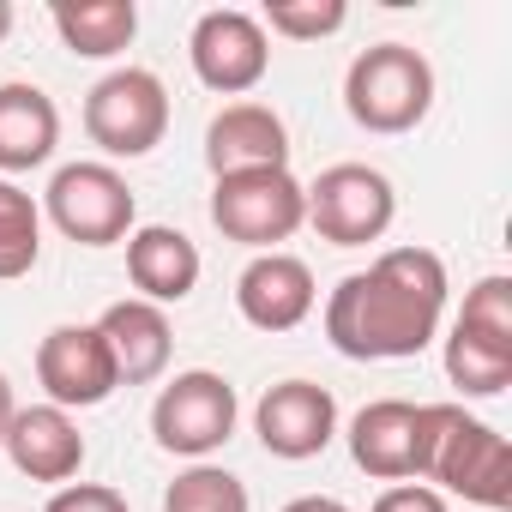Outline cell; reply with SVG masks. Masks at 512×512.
<instances>
[{
  "label": "cell",
  "mask_w": 512,
  "mask_h": 512,
  "mask_svg": "<svg viewBox=\"0 0 512 512\" xmlns=\"http://www.w3.org/2000/svg\"><path fill=\"white\" fill-rule=\"evenodd\" d=\"M350 458L374 482H422V404L374 398L350 422Z\"/></svg>",
  "instance_id": "4fadbf2b"
},
{
  "label": "cell",
  "mask_w": 512,
  "mask_h": 512,
  "mask_svg": "<svg viewBox=\"0 0 512 512\" xmlns=\"http://www.w3.org/2000/svg\"><path fill=\"white\" fill-rule=\"evenodd\" d=\"M187 55H193V73L205 91L217 97H241L266 79L272 67V43H266V25L253 13H235V7H217L193 25L187 37Z\"/></svg>",
  "instance_id": "9c48e42d"
},
{
  "label": "cell",
  "mask_w": 512,
  "mask_h": 512,
  "mask_svg": "<svg viewBox=\"0 0 512 512\" xmlns=\"http://www.w3.org/2000/svg\"><path fill=\"white\" fill-rule=\"evenodd\" d=\"M43 211L79 247H115V241H127L139 229L133 223L139 217L133 187L109 163H67V169H55V181L43 193Z\"/></svg>",
  "instance_id": "8992f818"
},
{
  "label": "cell",
  "mask_w": 512,
  "mask_h": 512,
  "mask_svg": "<svg viewBox=\"0 0 512 512\" xmlns=\"http://www.w3.org/2000/svg\"><path fill=\"white\" fill-rule=\"evenodd\" d=\"M85 133L109 157H151L169 133V91L145 67H115L85 97Z\"/></svg>",
  "instance_id": "5b68a950"
},
{
  "label": "cell",
  "mask_w": 512,
  "mask_h": 512,
  "mask_svg": "<svg viewBox=\"0 0 512 512\" xmlns=\"http://www.w3.org/2000/svg\"><path fill=\"white\" fill-rule=\"evenodd\" d=\"M37 380H43L55 410H91L121 386L115 356H109L97 326H55L37 344Z\"/></svg>",
  "instance_id": "8fae6325"
},
{
  "label": "cell",
  "mask_w": 512,
  "mask_h": 512,
  "mask_svg": "<svg viewBox=\"0 0 512 512\" xmlns=\"http://www.w3.org/2000/svg\"><path fill=\"white\" fill-rule=\"evenodd\" d=\"M446 320V266L434 247H392L350 272L326 302V338L350 362H410Z\"/></svg>",
  "instance_id": "6da1fadb"
},
{
  "label": "cell",
  "mask_w": 512,
  "mask_h": 512,
  "mask_svg": "<svg viewBox=\"0 0 512 512\" xmlns=\"http://www.w3.org/2000/svg\"><path fill=\"white\" fill-rule=\"evenodd\" d=\"M163 512H253L247 482L229 476L223 464H187L163 488Z\"/></svg>",
  "instance_id": "7402d4cb"
},
{
  "label": "cell",
  "mask_w": 512,
  "mask_h": 512,
  "mask_svg": "<svg viewBox=\"0 0 512 512\" xmlns=\"http://www.w3.org/2000/svg\"><path fill=\"white\" fill-rule=\"evenodd\" d=\"M211 223L253 247V253H278V241H290L308 223V193L290 169H241V175H217L211 187Z\"/></svg>",
  "instance_id": "277c9868"
},
{
  "label": "cell",
  "mask_w": 512,
  "mask_h": 512,
  "mask_svg": "<svg viewBox=\"0 0 512 512\" xmlns=\"http://www.w3.org/2000/svg\"><path fill=\"white\" fill-rule=\"evenodd\" d=\"M43 512H127V494L103 488V482H67Z\"/></svg>",
  "instance_id": "cb8c5ba5"
},
{
  "label": "cell",
  "mask_w": 512,
  "mask_h": 512,
  "mask_svg": "<svg viewBox=\"0 0 512 512\" xmlns=\"http://www.w3.org/2000/svg\"><path fill=\"white\" fill-rule=\"evenodd\" d=\"M374 512H446V494L428 488V482H392V488L374 500Z\"/></svg>",
  "instance_id": "d4e9b609"
},
{
  "label": "cell",
  "mask_w": 512,
  "mask_h": 512,
  "mask_svg": "<svg viewBox=\"0 0 512 512\" xmlns=\"http://www.w3.org/2000/svg\"><path fill=\"white\" fill-rule=\"evenodd\" d=\"M13 416H19V404H13V380L0 374V440H7V428H13Z\"/></svg>",
  "instance_id": "4316f807"
},
{
  "label": "cell",
  "mask_w": 512,
  "mask_h": 512,
  "mask_svg": "<svg viewBox=\"0 0 512 512\" xmlns=\"http://www.w3.org/2000/svg\"><path fill=\"white\" fill-rule=\"evenodd\" d=\"M446 380L464 392V398H494L512 386V338H488L476 326H458L446 332Z\"/></svg>",
  "instance_id": "ffe728a7"
},
{
  "label": "cell",
  "mask_w": 512,
  "mask_h": 512,
  "mask_svg": "<svg viewBox=\"0 0 512 512\" xmlns=\"http://www.w3.org/2000/svg\"><path fill=\"white\" fill-rule=\"evenodd\" d=\"M344 109L362 133H410L434 109V67L410 43H374L344 73Z\"/></svg>",
  "instance_id": "3957f363"
},
{
  "label": "cell",
  "mask_w": 512,
  "mask_h": 512,
  "mask_svg": "<svg viewBox=\"0 0 512 512\" xmlns=\"http://www.w3.org/2000/svg\"><path fill=\"white\" fill-rule=\"evenodd\" d=\"M422 476L470 506H512V446L500 428L464 416V404H422Z\"/></svg>",
  "instance_id": "7a4b0ae2"
},
{
  "label": "cell",
  "mask_w": 512,
  "mask_h": 512,
  "mask_svg": "<svg viewBox=\"0 0 512 512\" xmlns=\"http://www.w3.org/2000/svg\"><path fill=\"white\" fill-rule=\"evenodd\" d=\"M7 37H13V7L0 0V43H7Z\"/></svg>",
  "instance_id": "83f0119b"
},
{
  "label": "cell",
  "mask_w": 512,
  "mask_h": 512,
  "mask_svg": "<svg viewBox=\"0 0 512 512\" xmlns=\"http://www.w3.org/2000/svg\"><path fill=\"white\" fill-rule=\"evenodd\" d=\"M205 169L241 175V169H290V127L266 103H229L205 127Z\"/></svg>",
  "instance_id": "5bb4252c"
},
{
  "label": "cell",
  "mask_w": 512,
  "mask_h": 512,
  "mask_svg": "<svg viewBox=\"0 0 512 512\" xmlns=\"http://www.w3.org/2000/svg\"><path fill=\"white\" fill-rule=\"evenodd\" d=\"M199 272H205V266H199V247H193L181 229L145 223V229L127 235V278H133L139 302H151V308L187 302V296L199 290Z\"/></svg>",
  "instance_id": "2e32d148"
},
{
  "label": "cell",
  "mask_w": 512,
  "mask_h": 512,
  "mask_svg": "<svg viewBox=\"0 0 512 512\" xmlns=\"http://www.w3.org/2000/svg\"><path fill=\"white\" fill-rule=\"evenodd\" d=\"M314 302V272L296 253H253L247 272L235 278V308L253 332H296L314 314Z\"/></svg>",
  "instance_id": "7c38bea8"
},
{
  "label": "cell",
  "mask_w": 512,
  "mask_h": 512,
  "mask_svg": "<svg viewBox=\"0 0 512 512\" xmlns=\"http://www.w3.org/2000/svg\"><path fill=\"white\" fill-rule=\"evenodd\" d=\"M235 416H241L235 386L223 374H211V368H187V374H175L157 392V404H151V440L163 452L199 464V458H211L235 434Z\"/></svg>",
  "instance_id": "52a82bcc"
},
{
  "label": "cell",
  "mask_w": 512,
  "mask_h": 512,
  "mask_svg": "<svg viewBox=\"0 0 512 512\" xmlns=\"http://www.w3.org/2000/svg\"><path fill=\"white\" fill-rule=\"evenodd\" d=\"M344 19H350L344 0H272L266 7V25L290 43H320V37L344 31Z\"/></svg>",
  "instance_id": "603a6c76"
},
{
  "label": "cell",
  "mask_w": 512,
  "mask_h": 512,
  "mask_svg": "<svg viewBox=\"0 0 512 512\" xmlns=\"http://www.w3.org/2000/svg\"><path fill=\"white\" fill-rule=\"evenodd\" d=\"M43 253V211L19 181H0V284H13Z\"/></svg>",
  "instance_id": "44dd1931"
},
{
  "label": "cell",
  "mask_w": 512,
  "mask_h": 512,
  "mask_svg": "<svg viewBox=\"0 0 512 512\" xmlns=\"http://www.w3.org/2000/svg\"><path fill=\"white\" fill-rule=\"evenodd\" d=\"M302 193H308V223H314L320 241H332V247H368V241H380V235L392 229V217H398L392 181H386L380 169H368V163H332V169H320V181L302 187Z\"/></svg>",
  "instance_id": "ba28073f"
},
{
  "label": "cell",
  "mask_w": 512,
  "mask_h": 512,
  "mask_svg": "<svg viewBox=\"0 0 512 512\" xmlns=\"http://www.w3.org/2000/svg\"><path fill=\"white\" fill-rule=\"evenodd\" d=\"M97 332H103V344H109V356H115L121 386H151V380H163V368H169V356H175V332H169V314H163V308H151V302H139V296L109 302L103 320H97Z\"/></svg>",
  "instance_id": "e0dca14e"
},
{
  "label": "cell",
  "mask_w": 512,
  "mask_h": 512,
  "mask_svg": "<svg viewBox=\"0 0 512 512\" xmlns=\"http://www.w3.org/2000/svg\"><path fill=\"white\" fill-rule=\"evenodd\" d=\"M49 19H55L61 43L73 55H85V61H109L139 37V7L133 0H61Z\"/></svg>",
  "instance_id": "d6986e66"
},
{
  "label": "cell",
  "mask_w": 512,
  "mask_h": 512,
  "mask_svg": "<svg viewBox=\"0 0 512 512\" xmlns=\"http://www.w3.org/2000/svg\"><path fill=\"white\" fill-rule=\"evenodd\" d=\"M0 446H7L13 470L31 476V482H73V476L85 470V434H79V422H73L67 410H55V404L19 410Z\"/></svg>",
  "instance_id": "9a60e30c"
},
{
  "label": "cell",
  "mask_w": 512,
  "mask_h": 512,
  "mask_svg": "<svg viewBox=\"0 0 512 512\" xmlns=\"http://www.w3.org/2000/svg\"><path fill=\"white\" fill-rule=\"evenodd\" d=\"M253 434L272 458H290V464L320 458L338 434V398L320 380H278L253 404Z\"/></svg>",
  "instance_id": "30bf717a"
},
{
  "label": "cell",
  "mask_w": 512,
  "mask_h": 512,
  "mask_svg": "<svg viewBox=\"0 0 512 512\" xmlns=\"http://www.w3.org/2000/svg\"><path fill=\"white\" fill-rule=\"evenodd\" d=\"M61 145V109L43 85L7 79L0 85V181L49 163Z\"/></svg>",
  "instance_id": "ac0fdd59"
},
{
  "label": "cell",
  "mask_w": 512,
  "mask_h": 512,
  "mask_svg": "<svg viewBox=\"0 0 512 512\" xmlns=\"http://www.w3.org/2000/svg\"><path fill=\"white\" fill-rule=\"evenodd\" d=\"M284 512H350L344 500H332V494H302V500H290Z\"/></svg>",
  "instance_id": "484cf974"
}]
</instances>
